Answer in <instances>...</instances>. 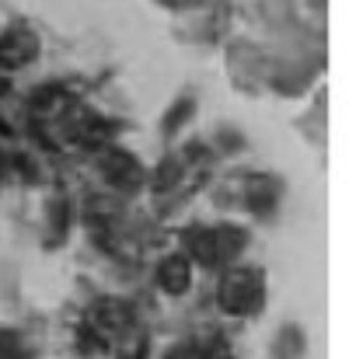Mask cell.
Instances as JSON below:
<instances>
[{"mask_svg": "<svg viewBox=\"0 0 356 359\" xmlns=\"http://www.w3.org/2000/svg\"><path fill=\"white\" fill-rule=\"evenodd\" d=\"M220 304L231 314H251L262 304V276L251 272V269H241L235 276H228L224 293H220Z\"/></svg>", "mask_w": 356, "mask_h": 359, "instance_id": "6da1fadb", "label": "cell"}, {"mask_svg": "<svg viewBox=\"0 0 356 359\" xmlns=\"http://www.w3.org/2000/svg\"><path fill=\"white\" fill-rule=\"evenodd\" d=\"M35 49H39V42H35V35L28 28H11L0 39V63L4 67H21V63H28L35 56Z\"/></svg>", "mask_w": 356, "mask_h": 359, "instance_id": "7a4b0ae2", "label": "cell"}, {"mask_svg": "<svg viewBox=\"0 0 356 359\" xmlns=\"http://www.w3.org/2000/svg\"><path fill=\"white\" fill-rule=\"evenodd\" d=\"M102 171H105V178H109L112 185H119V189H136V185H140V168H136V161L126 157V154H105Z\"/></svg>", "mask_w": 356, "mask_h": 359, "instance_id": "3957f363", "label": "cell"}, {"mask_svg": "<svg viewBox=\"0 0 356 359\" xmlns=\"http://www.w3.org/2000/svg\"><path fill=\"white\" fill-rule=\"evenodd\" d=\"M157 279H161V286H164L168 293H182V290L189 286V262H185V258H168V262L161 265Z\"/></svg>", "mask_w": 356, "mask_h": 359, "instance_id": "277c9868", "label": "cell"}]
</instances>
